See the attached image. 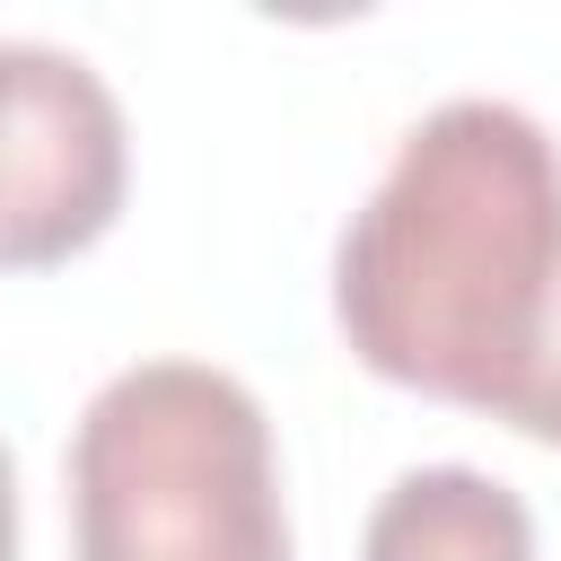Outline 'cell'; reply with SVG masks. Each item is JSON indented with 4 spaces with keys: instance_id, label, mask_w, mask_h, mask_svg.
<instances>
[{
    "instance_id": "obj_1",
    "label": "cell",
    "mask_w": 561,
    "mask_h": 561,
    "mask_svg": "<svg viewBox=\"0 0 561 561\" xmlns=\"http://www.w3.org/2000/svg\"><path fill=\"white\" fill-rule=\"evenodd\" d=\"M561 298V140L508 96L430 105L333 245V316L386 386L491 412Z\"/></svg>"
},
{
    "instance_id": "obj_2",
    "label": "cell",
    "mask_w": 561,
    "mask_h": 561,
    "mask_svg": "<svg viewBox=\"0 0 561 561\" xmlns=\"http://www.w3.org/2000/svg\"><path fill=\"white\" fill-rule=\"evenodd\" d=\"M70 561H289L254 386L210 359L114 368L70 430Z\"/></svg>"
},
{
    "instance_id": "obj_3",
    "label": "cell",
    "mask_w": 561,
    "mask_h": 561,
    "mask_svg": "<svg viewBox=\"0 0 561 561\" xmlns=\"http://www.w3.org/2000/svg\"><path fill=\"white\" fill-rule=\"evenodd\" d=\"M131 140L96 61L0 35V272H44L96 245L123 210Z\"/></svg>"
},
{
    "instance_id": "obj_4",
    "label": "cell",
    "mask_w": 561,
    "mask_h": 561,
    "mask_svg": "<svg viewBox=\"0 0 561 561\" xmlns=\"http://www.w3.org/2000/svg\"><path fill=\"white\" fill-rule=\"evenodd\" d=\"M359 561H535V508L482 465H412L377 491Z\"/></svg>"
},
{
    "instance_id": "obj_5",
    "label": "cell",
    "mask_w": 561,
    "mask_h": 561,
    "mask_svg": "<svg viewBox=\"0 0 561 561\" xmlns=\"http://www.w3.org/2000/svg\"><path fill=\"white\" fill-rule=\"evenodd\" d=\"M491 421H508L517 438H543V447H561V298H552V324H543L535 359H526V368H517V386L491 403Z\"/></svg>"
},
{
    "instance_id": "obj_6",
    "label": "cell",
    "mask_w": 561,
    "mask_h": 561,
    "mask_svg": "<svg viewBox=\"0 0 561 561\" xmlns=\"http://www.w3.org/2000/svg\"><path fill=\"white\" fill-rule=\"evenodd\" d=\"M0 561H18V465L0 447Z\"/></svg>"
}]
</instances>
